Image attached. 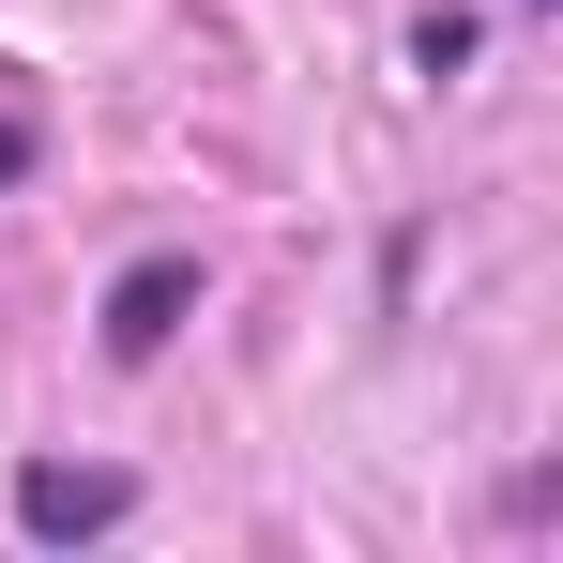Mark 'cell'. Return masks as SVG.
Segmentation results:
<instances>
[{
    "label": "cell",
    "mask_w": 563,
    "mask_h": 563,
    "mask_svg": "<svg viewBox=\"0 0 563 563\" xmlns=\"http://www.w3.org/2000/svg\"><path fill=\"white\" fill-rule=\"evenodd\" d=\"M107 518H137V472H77V457H31L15 472V533H46V549H77Z\"/></svg>",
    "instance_id": "6da1fadb"
},
{
    "label": "cell",
    "mask_w": 563,
    "mask_h": 563,
    "mask_svg": "<svg viewBox=\"0 0 563 563\" xmlns=\"http://www.w3.org/2000/svg\"><path fill=\"white\" fill-rule=\"evenodd\" d=\"M184 305H198V260H184V244H168V260H137V275L107 289V351H122V366H153V351L184 335Z\"/></svg>",
    "instance_id": "7a4b0ae2"
},
{
    "label": "cell",
    "mask_w": 563,
    "mask_h": 563,
    "mask_svg": "<svg viewBox=\"0 0 563 563\" xmlns=\"http://www.w3.org/2000/svg\"><path fill=\"white\" fill-rule=\"evenodd\" d=\"M15 168H31V122H0V184H15Z\"/></svg>",
    "instance_id": "3957f363"
}]
</instances>
